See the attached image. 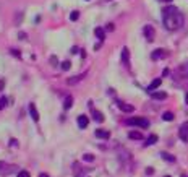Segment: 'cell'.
<instances>
[{
    "instance_id": "cell-19",
    "label": "cell",
    "mask_w": 188,
    "mask_h": 177,
    "mask_svg": "<svg viewBox=\"0 0 188 177\" xmlns=\"http://www.w3.org/2000/svg\"><path fill=\"white\" fill-rule=\"evenodd\" d=\"M161 156L164 158L165 161H169V163H174V161H175V158H174L172 154H169V153H165V151H162V153H161Z\"/></svg>"
},
{
    "instance_id": "cell-35",
    "label": "cell",
    "mask_w": 188,
    "mask_h": 177,
    "mask_svg": "<svg viewBox=\"0 0 188 177\" xmlns=\"http://www.w3.org/2000/svg\"><path fill=\"white\" fill-rule=\"evenodd\" d=\"M186 67H188V63H186Z\"/></svg>"
},
{
    "instance_id": "cell-29",
    "label": "cell",
    "mask_w": 188,
    "mask_h": 177,
    "mask_svg": "<svg viewBox=\"0 0 188 177\" xmlns=\"http://www.w3.org/2000/svg\"><path fill=\"white\" fill-rule=\"evenodd\" d=\"M21 18H23V12H18V16H16V24L21 23Z\"/></svg>"
},
{
    "instance_id": "cell-33",
    "label": "cell",
    "mask_w": 188,
    "mask_h": 177,
    "mask_svg": "<svg viewBox=\"0 0 188 177\" xmlns=\"http://www.w3.org/2000/svg\"><path fill=\"white\" fill-rule=\"evenodd\" d=\"M161 2H172V0H161Z\"/></svg>"
},
{
    "instance_id": "cell-2",
    "label": "cell",
    "mask_w": 188,
    "mask_h": 177,
    "mask_svg": "<svg viewBox=\"0 0 188 177\" xmlns=\"http://www.w3.org/2000/svg\"><path fill=\"white\" fill-rule=\"evenodd\" d=\"M128 125H136V127H141V128H148L149 127V120L148 119H143V117H131L127 120Z\"/></svg>"
},
{
    "instance_id": "cell-32",
    "label": "cell",
    "mask_w": 188,
    "mask_h": 177,
    "mask_svg": "<svg viewBox=\"0 0 188 177\" xmlns=\"http://www.w3.org/2000/svg\"><path fill=\"white\" fill-rule=\"evenodd\" d=\"M39 177H49V175H47V174H39Z\"/></svg>"
},
{
    "instance_id": "cell-6",
    "label": "cell",
    "mask_w": 188,
    "mask_h": 177,
    "mask_svg": "<svg viewBox=\"0 0 188 177\" xmlns=\"http://www.w3.org/2000/svg\"><path fill=\"white\" fill-rule=\"evenodd\" d=\"M122 63H123L125 67H130V51H128V47L122 49Z\"/></svg>"
},
{
    "instance_id": "cell-1",
    "label": "cell",
    "mask_w": 188,
    "mask_h": 177,
    "mask_svg": "<svg viewBox=\"0 0 188 177\" xmlns=\"http://www.w3.org/2000/svg\"><path fill=\"white\" fill-rule=\"evenodd\" d=\"M162 21H164V26L169 31H177L183 26L185 20H183V15L178 8L165 7V8H162Z\"/></svg>"
},
{
    "instance_id": "cell-18",
    "label": "cell",
    "mask_w": 188,
    "mask_h": 177,
    "mask_svg": "<svg viewBox=\"0 0 188 177\" xmlns=\"http://www.w3.org/2000/svg\"><path fill=\"white\" fill-rule=\"evenodd\" d=\"M128 138H131V140H143V135H141L139 132H130Z\"/></svg>"
},
{
    "instance_id": "cell-24",
    "label": "cell",
    "mask_w": 188,
    "mask_h": 177,
    "mask_svg": "<svg viewBox=\"0 0 188 177\" xmlns=\"http://www.w3.org/2000/svg\"><path fill=\"white\" fill-rule=\"evenodd\" d=\"M83 159H84V161H88V163H92V161H94V156L89 154V153H86V154H83Z\"/></svg>"
},
{
    "instance_id": "cell-14",
    "label": "cell",
    "mask_w": 188,
    "mask_h": 177,
    "mask_svg": "<svg viewBox=\"0 0 188 177\" xmlns=\"http://www.w3.org/2000/svg\"><path fill=\"white\" fill-rule=\"evenodd\" d=\"M94 34L99 38V41H104L106 39V31L102 30V28H96V30H94Z\"/></svg>"
},
{
    "instance_id": "cell-23",
    "label": "cell",
    "mask_w": 188,
    "mask_h": 177,
    "mask_svg": "<svg viewBox=\"0 0 188 177\" xmlns=\"http://www.w3.org/2000/svg\"><path fill=\"white\" fill-rule=\"evenodd\" d=\"M78 18H80V12H76V10L71 12V15H70V20H71V21H76Z\"/></svg>"
},
{
    "instance_id": "cell-4",
    "label": "cell",
    "mask_w": 188,
    "mask_h": 177,
    "mask_svg": "<svg viewBox=\"0 0 188 177\" xmlns=\"http://www.w3.org/2000/svg\"><path fill=\"white\" fill-rule=\"evenodd\" d=\"M13 171H15V166L0 161V174H2V175H8V174H12Z\"/></svg>"
},
{
    "instance_id": "cell-5",
    "label": "cell",
    "mask_w": 188,
    "mask_h": 177,
    "mask_svg": "<svg viewBox=\"0 0 188 177\" xmlns=\"http://www.w3.org/2000/svg\"><path fill=\"white\" fill-rule=\"evenodd\" d=\"M178 137L182 138V142H188V122L180 125V128H178Z\"/></svg>"
},
{
    "instance_id": "cell-15",
    "label": "cell",
    "mask_w": 188,
    "mask_h": 177,
    "mask_svg": "<svg viewBox=\"0 0 188 177\" xmlns=\"http://www.w3.org/2000/svg\"><path fill=\"white\" fill-rule=\"evenodd\" d=\"M151 96H153V99H165L167 98V93H164V91H157V93H151Z\"/></svg>"
},
{
    "instance_id": "cell-13",
    "label": "cell",
    "mask_w": 188,
    "mask_h": 177,
    "mask_svg": "<svg viewBox=\"0 0 188 177\" xmlns=\"http://www.w3.org/2000/svg\"><path fill=\"white\" fill-rule=\"evenodd\" d=\"M88 124H89V120H88L86 115H80V117H78V127H80V128H86Z\"/></svg>"
},
{
    "instance_id": "cell-27",
    "label": "cell",
    "mask_w": 188,
    "mask_h": 177,
    "mask_svg": "<svg viewBox=\"0 0 188 177\" xmlns=\"http://www.w3.org/2000/svg\"><path fill=\"white\" fill-rule=\"evenodd\" d=\"M7 101H8V99H7L5 96H2V98H0V110H2V109L7 106Z\"/></svg>"
},
{
    "instance_id": "cell-16",
    "label": "cell",
    "mask_w": 188,
    "mask_h": 177,
    "mask_svg": "<svg viewBox=\"0 0 188 177\" xmlns=\"http://www.w3.org/2000/svg\"><path fill=\"white\" fill-rule=\"evenodd\" d=\"M92 119L96 120V122H99V124L104 122V115H102L99 110H92Z\"/></svg>"
},
{
    "instance_id": "cell-12",
    "label": "cell",
    "mask_w": 188,
    "mask_h": 177,
    "mask_svg": "<svg viewBox=\"0 0 188 177\" xmlns=\"http://www.w3.org/2000/svg\"><path fill=\"white\" fill-rule=\"evenodd\" d=\"M161 83H162V80H161V78H156V80H153V83L148 86V91H149V93H153L156 88H159V86H161Z\"/></svg>"
},
{
    "instance_id": "cell-28",
    "label": "cell",
    "mask_w": 188,
    "mask_h": 177,
    "mask_svg": "<svg viewBox=\"0 0 188 177\" xmlns=\"http://www.w3.org/2000/svg\"><path fill=\"white\" fill-rule=\"evenodd\" d=\"M16 177H31V175H29V172H28V171H20Z\"/></svg>"
},
{
    "instance_id": "cell-34",
    "label": "cell",
    "mask_w": 188,
    "mask_h": 177,
    "mask_svg": "<svg viewBox=\"0 0 188 177\" xmlns=\"http://www.w3.org/2000/svg\"><path fill=\"white\" fill-rule=\"evenodd\" d=\"M165 177H170V175H165Z\"/></svg>"
},
{
    "instance_id": "cell-7",
    "label": "cell",
    "mask_w": 188,
    "mask_h": 177,
    "mask_svg": "<svg viewBox=\"0 0 188 177\" xmlns=\"http://www.w3.org/2000/svg\"><path fill=\"white\" fill-rule=\"evenodd\" d=\"M117 106H118L120 110H123V112H133V110H135V107L131 104H127V102H122V101L117 102Z\"/></svg>"
},
{
    "instance_id": "cell-31",
    "label": "cell",
    "mask_w": 188,
    "mask_h": 177,
    "mask_svg": "<svg viewBox=\"0 0 188 177\" xmlns=\"http://www.w3.org/2000/svg\"><path fill=\"white\" fill-rule=\"evenodd\" d=\"M10 146H18V143H16V140H13V138L10 140Z\"/></svg>"
},
{
    "instance_id": "cell-8",
    "label": "cell",
    "mask_w": 188,
    "mask_h": 177,
    "mask_svg": "<svg viewBox=\"0 0 188 177\" xmlns=\"http://www.w3.org/2000/svg\"><path fill=\"white\" fill-rule=\"evenodd\" d=\"M167 55V52L164 51V49H157V51H154L153 54H151V59L153 60H157V59H164Z\"/></svg>"
},
{
    "instance_id": "cell-22",
    "label": "cell",
    "mask_w": 188,
    "mask_h": 177,
    "mask_svg": "<svg viewBox=\"0 0 188 177\" xmlns=\"http://www.w3.org/2000/svg\"><path fill=\"white\" fill-rule=\"evenodd\" d=\"M60 67H62V70L67 72V70H70V67H71V62H70V60H65V62H62Z\"/></svg>"
},
{
    "instance_id": "cell-17",
    "label": "cell",
    "mask_w": 188,
    "mask_h": 177,
    "mask_svg": "<svg viewBox=\"0 0 188 177\" xmlns=\"http://www.w3.org/2000/svg\"><path fill=\"white\" fill-rule=\"evenodd\" d=\"M73 106V98L71 96H67V98H65V102H63V107L65 109H70Z\"/></svg>"
},
{
    "instance_id": "cell-26",
    "label": "cell",
    "mask_w": 188,
    "mask_h": 177,
    "mask_svg": "<svg viewBox=\"0 0 188 177\" xmlns=\"http://www.w3.org/2000/svg\"><path fill=\"white\" fill-rule=\"evenodd\" d=\"M49 62H50V65H54V67H57V65H59V59L55 57V55H52V57L49 59Z\"/></svg>"
},
{
    "instance_id": "cell-21",
    "label": "cell",
    "mask_w": 188,
    "mask_h": 177,
    "mask_svg": "<svg viewBox=\"0 0 188 177\" xmlns=\"http://www.w3.org/2000/svg\"><path fill=\"white\" fill-rule=\"evenodd\" d=\"M156 142H157V135H151V137L148 138V142H146L144 145H146V146H148V145H154Z\"/></svg>"
},
{
    "instance_id": "cell-9",
    "label": "cell",
    "mask_w": 188,
    "mask_h": 177,
    "mask_svg": "<svg viewBox=\"0 0 188 177\" xmlns=\"http://www.w3.org/2000/svg\"><path fill=\"white\" fill-rule=\"evenodd\" d=\"M29 114H31V119L34 120V122H37V120H39V112H37V109H36V106L33 104H29Z\"/></svg>"
},
{
    "instance_id": "cell-25",
    "label": "cell",
    "mask_w": 188,
    "mask_h": 177,
    "mask_svg": "<svg viewBox=\"0 0 188 177\" xmlns=\"http://www.w3.org/2000/svg\"><path fill=\"white\" fill-rule=\"evenodd\" d=\"M10 54L13 55V57H16V59H21V52L18 51V49H12V51H10Z\"/></svg>"
},
{
    "instance_id": "cell-11",
    "label": "cell",
    "mask_w": 188,
    "mask_h": 177,
    "mask_svg": "<svg viewBox=\"0 0 188 177\" xmlns=\"http://www.w3.org/2000/svg\"><path fill=\"white\" fill-rule=\"evenodd\" d=\"M96 137L97 138H102V140H109L110 138V132H107V130H96Z\"/></svg>"
},
{
    "instance_id": "cell-10",
    "label": "cell",
    "mask_w": 188,
    "mask_h": 177,
    "mask_svg": "<svg viewBox=\"0 0 188 177\" xmlns=\"http://www.w3.org/2000/svg\"><path fill=\"white\" fill-rule=\"evenodd\" d=\"M84 77H86V72H84V73H81V75L73 77V78H68V80H67V83H68V85H76V83H78V81H81Z\"/></svg>"
},
{
    "instance_id": "cell-3",
    "label": "cell",
    "mask_w": 188,
    "mask_h": 177,
    "mask_svg": "<svg viewBox=\"0 0 188 177\" xmlns=\"http://www.w3.org/2000/svg\"><path fill=\"white\" fill-rule=\"evenodd\" d=\"M143 33H144V38H146L149 42H153V41H154V38H156V31H154V28H153L151 24H146V26L143 28Z\"/></svg>"
},
{
    "instance_id": "cell-30",
    "label": "cell",
    "mask_w": 188,
    "mask_h": 177,
    "mask_svg": "<svg viewBox=\"0 0 188 177\" xmlns=\"http://www.w3.org/2000/svg\"><path fill=\"white\" fill-rule=\"evenodd\" d=\"M18 38H20L21 41H23V39H26V33H23V31H21V33H18Z\"/></svg>"
},
{
    "instance_id": "cell-20",
    "label": "cell",
    "mask_w": 188,
    "mask_h": 177,
    "mask_svg": "<svg viewBox=\"0 0 188 177\" xmlns=\"http://www.w3.org/2000/svg\"><path fill=\"white\" fill-rule=\"evenodd\" d=\"M162 119H164V120H167V122H170V120H174V114L170 112V110H167V112H164Z\"/></svg>"
}]
</instances>
